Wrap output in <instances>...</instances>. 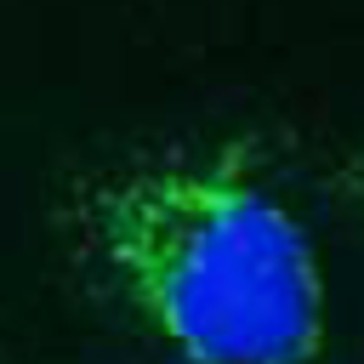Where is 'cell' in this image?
<instances>
[{
  "label": "cell",
  "mask_w": 364,
  "mask_h": 364,
  "mask_svg": "<svg viewBox=\"0 0 364 364\" xmlns=\"http://www.w3.org/2000/svg\"><path fill=\"white\" fill-rule=\"evenodd\" d=\"M336 188H341V199H347V205H353V210L364 216V148H358V154H353V159L341 165V176H336Z\"/></svg>",
  "instance_id": "2"
},
{
  "label": "cell",
  "mask_w": 364,
  "mask_h": 364,
  "mask_svg": "<svg viewBox=\"0 0 364 364\" xmlns=\"http://www.w3.org/2000/svg\"><path fill=\"white\" fill-rule=\"evenodd\" d=\"M74 239L188 364H318L324 267L256 142L125 159L74 193Z\"/></svg>",
  "instance_id": "1"
}]
</instances>
